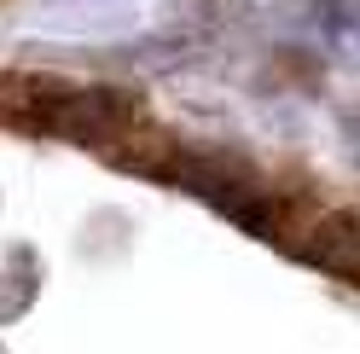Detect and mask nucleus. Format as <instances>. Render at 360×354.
<instances>
[{
	"label": "nucleus",
	"mask_w": 360,
	"mask_h": 354,
	"mask_svg": "<svg viewBox=\"0 0 360 354\" xmlns=\"http://www.w3.org/2000/svg\"><path fill=\"white\" fill-rule=\"evenodd\" d=\"M35 117L64 140H110L128 128L134 105L122 93H110V87H47Z\"/></svg>",
	"instance_id": "f257e3e1"
},
{
	"label": "nucleus",
	"mask_w": 360,
	"mask_h": 354,
	"mask_svg": "<svg viewBox=\"0 0 360 354\" xmlns=\"http://www.w3.org/2000/svg\"><path fill=\"white\" fill-rule=\"evenodd\" d=\"M297 250L308 261H320V268H331V273H343V279L360 284V221L354 215H320L297 238Z\"/></svg>",
	"instance_id": "f03ea898"
}]
</instances>
